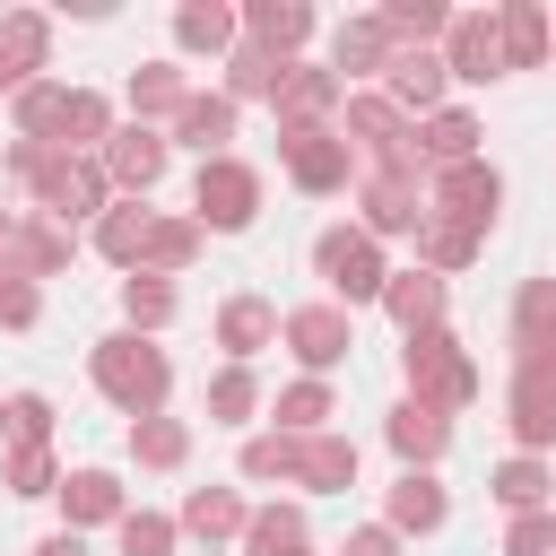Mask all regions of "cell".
Segmentation results:
<instances>
[{"label":"cell","mask_w":556,"mask_h":556,"mask_svg":"<svg viewBox=\"0 0 556 556\" xmlns=\"http://www.w3.org/2000/svg\"><path fill=\"white\" fill-rule=\"evenodd\" d=\"M87 374H96V391L139 426V417H156L165 408V391H174V365H165V348H148L139 330H122V339H96V356H87Z\"/></svg>","instance_id":"1"},{"label":"cell","mask_w":556,"mask_h":556,"mask_svg":"<svg viewBox=\"0 0 556 556\" xmlns=\"http://www.w3.org/2000/svg\"><path fill=\"white\" fill-rule=\"evenodd\" d=\"M313 269H321V287H330L339 313H348V304H374V295L391 287V269H382V252H374L365 226H330V235L313 243Z\"/></svg>","instance_id":"2"},{"label":"cell","mask_w":556,"mask_h":556,"mask_svg":"<svg viewBox=\"0 0 556 556\" xmlns=\"http://www.w3.org/2000/svg\"><path fill=\"white\" fill-rule=\"evenodd\" d=\"M408 400H426V408H460V400H478V365L460 356V339H452L443 321L408 339Z\"/></svg>","instance_id":"3"},{"label":"cell","mask_w":556,"mask_h":556,"mask_svg":"<svg viewBox=\"0 0 556 556\" xmlns=\"http://www.w3.org/2000/svg\"><path fill=\"white\" fill-rule=\"evenodd\" d=\"M191 226H217V235H243L252 217H261V174L243 165V156H208L200 165V182H191Z\"/></svg>","instance_id":"4"},{"label":"cell","mask_w":556,"mask_h":556,"mask_svg":"<svg viewBox=\"0 0 556 556\" xmlns=\"http://www.w3.org/2000/svg\"><path fill=\"white\" fill-rule=\"evenodd\" d=\"M495 200H504V174H495V165H478V156H460V165H434L426 217H443V226H469V235H486V226H495Z\"/></svg>","instance_id":"5"},{"label":"cell","mask_w":556,"mask_h":556,"mask_svg":"<svg viewBox=\"0 0 556 556\" xmlns=\"http://www.w3.org/2000/svg\"><path fill=\"white\" fill-rule=\"evenodd\" d=\"M356 208H365V235H417V226H426V182H417V165H374L365 191H356Z\"/></svg>","instance_id":"6"},{"label":"cell","mask_w":556,"mask_h":556,"mask_svg":"<svg viewBox=\"0 0 556 556\" xmlns=\"http://www.w3.org/2000/svg\"><path fill=\"white\" fill-rule=\"evenodd\" d=\"M278 339H287L295 365H313V374H330V365L356 348V330H348L339 304H295V313H278Z\"/></svg>","instance_id":"7"},{"label":"cell","mask_w":556,"mask_h":556,"mask_svg":"<svg viewBox=\"0 0 556 556\" xmlns=\"http://www.w3.org/2000/svg\"><path fill=\"white\" fill-rule=\"evenodd\" d=\"M556 365V278H530L513 295V374H547Z\"/></svg>","instance_id":"8"},{"label":"cell","mask_w":556,"mask_h":556,"mask_svg":"<svg viewBox=\"0 0 556 556\" xmlns=\"http://www.w3.org/2000/svg\"><path fill=\"white\" fill-rule=\"evenodd\" d=\"M269 104H278V122H287V130H321V113L339 104V70H295V61H278Z\"/></svg>","instance_id":"9"},{"label":"cell","mask_w":556,"mask_h":556,"mask_svg":"<svg viewBox=\"0 0 556 556\" xmlns=\"http://www.w3.org/2000/svg\"><path fill=\"white\" fill-rule=\"evenodd\" d=\"M504 426H513L521 452L556 443V365H547V374H513V391H504Z\"/></svg>","instance_id":"10"},{"label":"cell","mask_w":556,"mask_h":556,"mask_svg":"<svg viewBox=\"0 0 556 556\" xmlns=\"http://www.w3.org/2000/svg\"><path fill=\"white\" fill-rule=\"evenodd\" d=\"M156 174H165V130L130 122V130L104 139V182H113V191H148Z\"/></svg>","instance_id":"11"},{"label":"cell","mask_w":556,"mask_h":556,"mask_svg":"<svg viewBox=\"0 0 556 556\" xmlns=\"http://www.w3.org/2000/svg\"><path fill=\"white\" fill-rule=\"evenodd\" d=\"M278 148H287L295 191H339V182H348V139H339V130H287Z\"/></svg>","instance_id":"12"},{"label":"cell","mask_w":556,"mask_h":556,"mask_svg":"<svg viewBox=\"0 0 556 556\" xmlns=\"http://www.w3.org/2000/svg\"><path fill=\"white\" fill-rule=\"evenodd\" d=\"M443 70H452V78H495V70H504L495 9H478V17H452V26H443Z\"/></svg>","instance_id":"13"},{"label":"cell","mask_w":556,"mask_h":556,"mask_svg":"<svg viewBox=\"0 0 556 556\" xmlns=\"http://www.w3.org/2000/svg\"><path fill=\"white\" fill-rule=\"evenodd\" d=\"M70 252H78V235H70L61 217H26V226L9 235V269H17V278H52V269H70Z\"/></svg>","instance_id":"14"},{"label":"cell","mask_w":556,"mask_h":556,"mask_svg":"<svg viewBox=\"0 0 556 556\" xmlns=\"http://www.w3.org/2000/svg\"><path fill=\"white\" fill-rule=\"evenodd\" d=\"M443 443H452V417H443V408H426V400H400V408H391V452H400L408 469H434Z\"/></svg>","instance_id":"15"},{"label":"cell","mask_w":556,"mask_h":556,"mask_svg":"<svg viewBox=\"0 0 556 556\" xmlns=\"http://www.w3.org/2000/svg\"><path fill=\"white\" fill-rule=\"evenodd\" d=\"M235 26L252 35V52H295V43L313 35V9H304V0H252Z\"/></svg>","instance_id":"16"},{"label":"cell","mask_w":556,"mask_h":556,"mask_svg":"<svg viewBox=\"0 0 556 556\" xmlns=\"http://www.w3.org/2000/svg\"><path fill=\"white\" fill-rule=\"evenodd\" d=\"M382 304H391V321L417 339V330H434V321H443V278H434V269H391Z\"/></svg>","instance_id":"17"},{"label":"cell","mask_w":556,"mask_h":556,"mask_svg":"<svg viewBox=\"0 0 556 556\" xmlns=\"http://www.w3.org/2000/svg\"><path fill=\"white\" fill-rule=\"evenodd\" d=\"M269 339H278V313H269L261 295H235V304H217V348H226L235 365H252Z\"/></svg>","instance_id":"18"},{"label":"cell","mask_w":556,"mask_h":556,"mask_svg":"<svg viewBox=\"0 0 556 556\" xmlns=\"http://www.w3.org/2000/svg\"><path fill=\"white\" fill-rule=\"evenodd\" d=\"M382 513H391L382 530L400 539V530H443V513H452V504H443L434 469H400V486H391V504H382Z\"/></svg>","instance_id":"19"},{"label":"cell","mask_w":556,"mask_h":556,"mask_svg":"<svg viewBox=\"0 0 556 556\" xmlns=\"http://www.w3.org/2000/svg\"><path fill=\"white\" fill-rule=\"evenodd\" d=\"M174 139H182V148H200V165H208V156H226V139H235V104L191 87V104L174 113Z\"/></svg>","instance_id":"20"},{"label":"cell","mask_w":556,"mask_h":556,"mask_svg":"<svg viewBox=\"0 0 556 556\" xmlns=\"http://www.w3.org/2000/svg\"><path fill=\"white\" fill-rule=\"evenodd\" d=\"M295 486H313V495H330V486H356V443L348 434H304V460H295Z\"/></svg>","instance_id":"21"},{"label":"cell","mask_w":556,"mask_h":556,"mask_svg":"<svg viewBox=\"0 0 556 556\" xmlns=\"http://www.w3.org/2000/svg\"><path fill=\"white\" fill-rule=\"evenodd\" d=\"M495 43H504V70H539L547 61V9H530V0L495 9Z\"/></svg>","instance_id":"22"},{"label":"cell","mask_w":556,"mask_h":556,"mask_svg":"<svg viewBox=\"0 0 556 556\" xmlns=\"http://www.w3.org/2000/svg\"><path fill=\"white\" fill-rule=\"evenodd\" d=\"M443 78H452V70H443V52H391V70H382V96L408 113V104H434V96H443Z\"/></svg>","instance_id":"23"},{"label":"cell","mask_w":556,"mask_h":556,"mask_svg":"<svg viewBox=\"0 0 556 556\" xmlns=\"http://www.w3.org/2000/svg\"><path fill=\"white\" fill-rule=\"evenodd\" d=\"M182 104H191V78H182L174 61H148V70L130 78V113H139L148 130H156V122H174Z\"/></svg>","instance_id":"24"},{"label":"cell","mask_w":556,"mask_h":556,"mask_svg":"<svg viewBox=\"0 0 556 556\" xmlns=\"http://www.w3.org/2000/svg\"><path fill=\"white\" fill-rule=\"evenodd\" d=\"M61 504H70V530H78V521H122V513H130L113 469H78V478H61Z\"/></svg>","instance_id":"25"},{"label":"cell","mask_w":556,"mask_h":556,"mask_svg":"<svg viewBox=\"0 0 556 556\" xmlns=\"http://www.w3.org/2000/svg\"><path fill=\"white\" fill-rule=\"evenodd\" d=\"M243 521H252V504L226 495V486H191L182 495V530H200V539H243Z\"/></svg>","instance_id":"26"},{"label":"cell","mask_w":556,"mask_h":556,"mask_svg":"<svg viewBox=\"0 0 556 556\" xmlns=\"http://www.w3.org/2000/svg\"><path fill=\"white\" fill-rule=\"evenodd\" d=\"M391 52H400V43L382 35V17H348V26H339V43H330L339 78H348V70H391Z\"/></svg>","instance_id":"27"},{"label":"cell","mask_w":556,"mask_h":556,"mask_svg":"<svg viewBox=\"0 0 556 556\" xmlns=\"http://www.w3.org/2000/svg\"><path fill=\"white\" fill-rule=\"evenodd\" d=\"M148 226H156V217H148L139 200H122V208H104V226H96V252H104V261H122V269H139V252H148Z\"/></svg>","instance_id":"28"},{"label":"cell","mask_w":556,"mask_h":556,"mask_svg":"<svg viewBox=\"0 0 556 556\" xmlns=\"http://www.w3.org/2000/svg\"><path fill=\"white\" fill-rule=\"evenodd\" d=\"M547 486H556V478H547V460H539V452H513V460L495 469V504H504V513H539V504H547Z\"/></svg>","instance_id":"29"},{"label":"cell","mask_w":556,"mask_h":556,"mask_svg":"<svg viewBox=\"0 0 556 556\" xmlns=\"http://www.w3.org/2000/svg\"><path fill=\"white\" fill-rule=\"evenodd\" d=\"M243 547H252V556H304V513H295V504H261V513L243 521Z\"/></svg>","instance_id":"30"},{"label":"cell","mask_w":556,"mask_h":556,"mask_svg":"<svg viewBox=\"0 0 556 556\" xmlns=\"http://www.w3.org/2000/svg\"><path fill=\"white\" fill-rule=\"evenodd\" d=\"M96 139H113V104H104V96H87V87H70L52 148H96Z\"/></svg>","instance_id":"31"},{"label":"cell","mask_w":556,"mask_h":556,"mask_svg":"<svg viewBox=\"0 0 556 556\" xmlns=\"http://www.w3.org/2000/svg\"><path fill=\"white\" fill-rule=\"evenodd\" d=\"M191 252H200V226H191V217H156V226H148V252H139V269H148V278H165V269H182Z\"/></svg>","instance_id":"32"},{"label":"cell","mask_w":556,"mask_h":556,"mask_svg":"<svg viewBox=\"0 0 556 556\" xmlns=\"http://www.w3.org/2000/svg\"><path fill=\"white\" fill-rule=\"evenodd\" d=\"M43 52H52V26H43V17H26V9H17V17H0V61H9L17 78H35V70H43Z\"/></svg>","instance_id":"33"},{"label":"cell","mask_w":556,"mask_h":556,"mask_svg":"<svg viewBox=\"0 0 556 556\" xmlns=\"http://www.w3.org/2000/svg\"><path fill=\"white\" fill-rule=\"evenodd\" d=\"M174 43H182V52H226V43H235V9H200V0L174 9Z\"/></svg>","instance_id":"34"},{"label":"cell","mask_w":556,"mask_h":556,"mask_svg":"<svg viewBox=\"0 0 556 556\" xmlns=\"http://www.w3.org/2000/svg\"><path fill=\"white\" fill-rule=\"evenodd\" d=\"M122 313H130V330H165V321H174V287L148 278V269H130V278H122Z\"/></svg>","instance_id":"35"},{"label":"cell","mask_w":556,"mask_h":556,"mask_svg":"<svg viewBox=\"0 0 556 556\" xmlns=\"http://www.w3.org/2000/svg\"><path fill=\"white\" fill-rule=\"evenodd\" d=\"M130 452H139L148 469H174V460L191 452V426H182V417H139V426H130Z\"/></svg>","instance_id":"36"},{"label":"cell","mask_w":556,"mask_h":556,"mask_svg":"<svg viewBox=\"0 0 556 556\" xmlns=\"http://www.w3.org/2000/svg\"><path fill=\"white\" fill-rule=\"evenodd\" d=\"M417 156H434V165L478 156V122H469V113H434V122H426V139H417Z\"/></svg>","instance_id":"37"},{"label":"cell","mask_w":556,"mask_h":556,"mask_svg":"<svg viewBox=\"0 0 556 556\" xmlns=\"http://www.w3.org/2000/svg\"><path fill=\"white\" fill-rule=\"evenodd\" d=\"M417 243H426V269H434V278L478 261V235H469V226H443V217H426V226H417Z\"/></svg>","instance_id":"38"},{"label":"cell","mask_w":556,"mask_h":556,"mask_svg":"<svg viewBox=\"0 0 556 556\" xmlns=\"http://www.w3.org/2000/svg\"><path fill=\"white\" fill-rule=\"evenodd\" d=\"M252 408H261V382H252V365H226V374L208 382V417H217V426H243Z\"/></svg>","instance_id":"39"},{"label":"cell","mask_w":556,"mask_h":556,"mask_svg":"<svg viewBox=\"0 0 556 556\" xmlns=\"http://www.w3.org/2000/svg\"><path fill=\"white\" fill-rule=\"evenodd\" d=\"M295 460H304V434H252L243 443V478H287L295 486Z\"/></svg>","instance_id":"40"},{"label":"cell","mask_w":556,"mask_h":556,"mask_svg":"<svg viewBox=\"0 0 556 556\" xmlns=\"http://www.w3.org/2000/svg\"><path fill=\"white\" fill-rule=\"evenodd\" d=\"M330 426V382H295L278 400V434H321Z\"/></svg>","instance_id":"41"},{"label":"cell","mask_w":556,"mask_h":556,"mask_svg":"<svg viewBox=\"0 0 556 556\" xmlns=\"http://www.w3.org/2000/svg\"><path fill=\"white\" fill-rule=\"evenodd\" d=\"M0 426H9V434H17V452H26V443H43V434H52V400H43V391H9V400H0Z\"/></svg>","instance_id":"42"},{"label":"cell","mask_w":556,"mask_h":556,"mask_svg":"<svg viewBox=\"0 0 556 556\" xmlns=\"http://www.w3.org/2000/svg\"><path fill=\"white\" fill-rule=\"evenodd\" d=\"M113 530H122V556H174V530H182V521H165V513H122Z\"/></svg>","instance_id":"43"},{"label":"cell","mask_w":556,"mask_h":556,"mask_svg":"<svg viewBox=\"0 0 556 556\" xmlns=\"http://www.w3.org/2000/svg\"><path fill=\"white\" fill-rule=\"evenodd\" d=\"M269 87H278V61H269V52H235V61H226V104L269 96Z\"/></svg>","instance_id":"44"},{"label":"cell","mask_w":556,"mask_h":556,"mask_svg":"<svg viewBox=\"0 0 556 556\" xmlns=\"http://www.w3.org/2000/svg\"><path fill=\"white\" fill-rule=\"evenodd\" d=\"M9 486H17V495H61V469H52V452H43V443H26V452L9 460Z\"/></svg>","instance_id":"45"},{"label":"cell","mask_w":556,"mask_h":556,"mask_svg":"<svg viewBox=\"0 0 556 556\" xmlns=\"http://www.w3.org/2000/svg\"><path fill=\"white\" fill-rule=\"evenodd\" d=\"M547 547H556V513H513L504 556H547Z\"/></svg>","instance_id":"46"},{"label":"cell","mask_w":556,"mask_h":556,"mask_svg":"<svg viewBox=\"0 0 556 556\" xmlns=\"http://www.w3.org/2000/svg\"><path fill=\"white\" fill-rule=\"evenodd\" d=\"M339 556H400V539H391V530H382V521H374V530H356V539H348V547H339Z\"/></svg>","instance_id":"47"},{"label":"cell","mask_w":556,"mask_h":556,"mask_svg":"<svg viewBox=\"0 0 556 556\" xmlns=\"http://www.w3.org/2000/svg\"><path fill=\"white\" fill-rule=\"evenodd\" d=\"M35 556H87V547H78V530H61V539H43Z\"/></svg>","instance_id":"48"},{"label":"cell","mask_w":556,"mask_h":556,"mask_svg":"<svg viewBox=\"0 0 556 556\" xmlns=\"http://www.w3.org/2000/svg\"><path fill=\"white\" fill-rule=\"evenodd\" d=\"M9 87H17V96H26V87H35V78H17V70H9V61H0V96H9Z\"/></svg>","instance_id":"49"},{"label":"cell","mask_w":556,"mask_h":556,"mask_svg":"<svg viewBox=\"0 0 556 556\" xmlns=\"http://www.w3.org/2000/svg\"><path fill=\"white\" fill-rule=\"evenodd\" d=\"M9 235H17V217H9V208H0V252H9Z\"/></svg>","instance_id":"50"}]
</instances>
